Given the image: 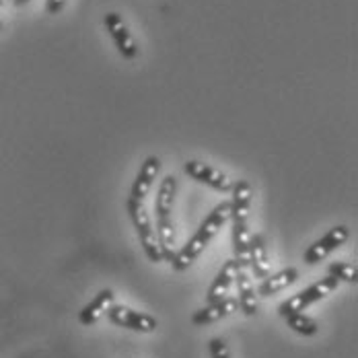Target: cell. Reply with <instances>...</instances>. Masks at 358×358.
<instances>
[{"label": "cell", "mask_w": 358, "mask_h": 358, "mask_svg": "<svg viewBox=\"0 0 358 358\" xmlns=\"http://www.w3.org/2000/svg\"><path fill=\"white\" fill-rule=\"evenodd\" d=\"M15 2V6H23V4H27V2H31V0H13Z\"/></svg>", "instance_id": "cell-20"}, {"label": "cell", "mask_w": 358, "mask_h": 358, "mask_svg": "<svg viewBox=\"0 0 358 358\" xmlns=\"http://www.w3.org/2000/svg\"><path fill=\"white\" fill-rule=\"evenodd\" d=\"M176 194H178V179H176V176L163 178L161 185H159V192H157V198H155V215L171 216Z\"/></svg>", "instance_id": "cell-15"}, {"label": "cell", "mask_w": 358, "mask_h": 358, "mask_svg": "<svg viewBox=\"0 0 358 358\" xmlns=\"http://www.w3.org/2000/svg\"><path fill=\"white\" fill-rule=\"evenodd\" d=\"M237 270H239V264H237L235 259H229V262L218 270L216 278L213 280V285H210V288H208V292H206V301H208V303H213V301H218V299L227 296L229 288H231V285L235 282V274H237Z\"/></svg>", "instance_id": "cell-14"}, {"label": "cell", "mask_w": 358, "mask_h": 358, "mask_svg": "<svg viewBox=\"0 0 358 358\" xmlns=\"http://www.w3.org/2000/svg\"><path fill=\"white\" fill-rule=\"evenodd\" d=\"M0 31H2V21H0Z\"/></svg>", "instance_id": "cell-22"}, {"label": "cell", "mask_w": 358, "mask_h": 358, "mask_svg": "<svg viewBox=\"0 0 358 358\" xmlns=\"http://www.w3.org/2000/svg\"><path fill=\"white\" fill-rule=\"evenodd\" d=\"M126 206H128V215L132 218V224H134V229H136L138 241H141V245H143L144 255L148 257V262L161 264V262H163V255H161V250H159L157 235H155V229H152V222H150V216L146 213L144 202L128 200Z\"/></svg>", "instance_id": "cell-2"}, {"label": "cell", "mask_w": 358, "mask_h": 358, "mask_svg": "<svg viewBox=\"0 0 358 358\" xmlns=\"http://www.w3.org/2000/svg\"><path fill=\"white\" fill-rule=\"evenodd\" d=\"M183 171L194 181L204 183V185L213 187L216 192H231V187H233V181L227 178L224 173H220L218 169L202 163V161H187L183 165Z\"/></svg>", "instance_id": "cell-7"}, {"label": "cell", "mask_w": 358, "mask_h": 358, "mask_svg": "<svg viewBox=\"0 0 358 358\" xmlns=\"http://www.w3.org/2000/svg\"><path fill=\"white\" fill-rule=\"evenodd\" d=\"M338 280L334 278V276H325V278H320L317 282H313L311 287H307L305 290H301L299 294H294V296H290L287 299L285 303H280V307H278V315L280 317H285L288 313H303L307 307H311L313 303H317V301H322L325 299L327 294H331L336 288H338Z\"/></svg>", "instance_id": "cell-3"}, {"label": "cell", "mask_w": 358, "mask_h": 358, "mask_svg": "<svg viewBox=\"0 0 358 358\" xmlns=\"http://www.w3.org/2000/svg\"><path fill=\"white\" fill-rule=\"evenodd\" d=\"M208 350H210V357L213 358H231L229 352V346L222 338H213L208 342Z\"/></svg>", "instance_id": "cell-18"}, {"label": "cell", "mask_w": 358, "mask_h": 358, "mask_svg": "<svg viewBox=\"0 0 358 358\" xmlns=\"http://www.w3.org/2000/svg\"><path fill=\"white\" fill-rule=\"evenodd\" d=\"M327 272L338 282H346V285H357L358 282V272L355 264H348V262H331L329 268H327Z\"/></svg>", "instance_id": "cell-17"}, {"label": "cell", "mask_w": 358, "mask_h": 358, "mask_svg": "<svg viewBox=\"0 0 358 358\" xmlns=\"http://www.w3.org/2000/svg\"><path fill=\"white\" fill-rule=\"evenodd\" d=\"M348 237H350V231H348L346 224H338V227L329 229L322 239H317L313 245H309V250L305 251V255H303V262H305L307 266L320 264V262H323L331 251L338 250L340 245H344Z\"/></svg>", "instance_id": "cell-6"}, {"label": "cell", "mask_w": 358, "mask_h": 358, "mask_svg": "<svg viewBox=\"0 0 358 358\" xmlns=\"http://www.w3.org/2000/svg\"><path fill=\"white\" fill-rule=\"evenodd\" d=\"M66 6V0H45V13L48 15H58Z\"/></svg>", "instance_id": "cell-19"}, {"label": "cell", "mask_w": 358, "mask_h": 358, "mask_svg": "<svg viewBox=\"0 0 358 358\" xmlns=\"http://www.w3.org/2000/svg\"><path fill=\"white\" fill-rule=\"evenodd\" d=\"M159 171H161V161H159V157H155V155L146 157L144 163L141 165V169H138V176H136L134 183H132L130 200L144 202V198L148 196V192H150L155 179L159 176Z\"/></svg>", "instance_id": "cell-9"}, {"label": "cell", "mask_w": 358, "mask_h": 358, "mask_svg": "<svg viewBox=\"0 0 358 358\" xmlns=\"http://www.w3.org/2000/svg\"><path fill=\"white\" fill-rule=\"evenodd\" d=\"M113 290L111 288H103V290H99V294L91 301V303H87L83 309H80V313H78V322L83 323V325H95V323L99 322L103 315H106V311H108L109 307L113 305Z\"/></svg>", "instance_id": "cell-12"}, {"label": "cell", "mask_w": 358, "mask_h": 358, "mask_svg": "<svg viewBox=\"0 0 358 358\" xmlns=\"http://www.w3.org/2000/svg\"><path fill=\"white\" fill-rule=\"evenodd\" d=\"M248 266L253 270L255 278H266L270 274V257H268V245L264 235L255 233L250 237V253H248Z\"/></svg>", "instance_id": "cell-10"}, {"label": "cell", "mask_w": 358, "mask_h": 358, "mask_svg": "<svg viewBox=\"0 0 358 358\" xmlns=\"http://www.w3.org/2000/svg\"><path fill=\"white\" fill-rule=\"evenodd\" d=\"M103 25H106V29H108L109 36L113 39L117 52L122 54V58L136 60L138 54H141V48H138V43L132 37V34L128 31V25L124 23L122 15L120 13H108L106 19H103Z\"/></svg>", "instance_id": "cell-5"}, {"label": "cell", "mask_w": 358, "mask_h": 358, "mask_svg": "<svg viewBox=\"0 0 358 358\" xmlns=\"http://www.w3.org/2000/svg\"><path fill=\"white\" fill-rule=\"evenodd\" d=\"M108 320L117 327H126V329H132V331H141V334H150L159 327V322L143 311H134L130 307H124V305H111L108 311H106Z\"/></svg>", "instance_id": "cell-4"}, {"label": "cell", "mask_w": 358, "mask_h": 358, "mask_svg": "<svg viewBox=\"0 0 358 358\" xmlns=\"http://www.w3.org/2000/svg\"><path fill=\"white\" fill-rule=\"evenodd\" d=\"M235 282H237V303H239V309L251 317L257 313V292L253 288V282H251L250 274L245 272V268H239L237 274H235Z\"/></svg>", "instance_id": "cell-11"}, {"label": "cell", "mask_w": 358, "mask_h": 358, "mask_svg": "<svg viewBox=\"0 0 358 358\" xmlns=\"http://www.w3.org/2000/svg\"><path fill=\"white\" fill-rule=\"evenodd\" d=\"M239 309V303L237 299L233 296H222L218 301H213V303H206L202 309H198L194 315H192V323L194 325H210V323L220 322L229 315H233L235 311Z\"/></svg>", "instance_id": "cell-8"}, {"label": "cell", "mask_w": 358, "mask_h": 358, "mask_svg": "<svg viewBox=\"0 0 358 358\" xmlns=\"http://www.w3.org/2000/svg\"><path fill=\"white\" fill-rule=\"evenodd\" d=\"M282 320L287 322V325L294 331V334L305 336V338L315 336V334L320 331V323L315 322L313 317L305 315V313H288Z\"/></svg>", "instance_id": "cell-16"}, {"label": "cell", "mask_w": 358, "mask_h": 358, "mask_svg": "<svg viewBox=\"0 0 358 358\" xmlns=\"http://www.w3.org/2000/svg\"><path fill=\"white\" fill-rule=\"evenodd\" d=\"M229 220V202H220L213 208V213L204 218V222L198 227V231L192 235V239L181 248L179 251H176L173 259L169 262L171 268L176 272H183L187 270L198 257L200 253L206 250V245L215 239V235L220 231V227Z\"/></svg>", "instance_id": "cell-1"}, {"label": "cell", "mask_w": 358, "mask_h": 358, "mask_svg": "<svg viewBox=\"0 0 358 358\" xmlns=\"http://www.w3.org/2000/svg\"><path fill=\"white\" fill-rule=\"evenodd\" d=\"M2 4H4V0H0V6H2Z\"/></svg>", "instance_id": "cell-21"}, {"label": "cell", "mask_w": 358, "mask_h": 358, "mask_svg": "<svg viewBox=\"0 0 358 358\" xmlns=\"http://www.w3.org/2000/svg\"><path fill=\"white\" fill-rule=\"evenodd\" d=\"M296 280H299V270L290 266V268H285V270H280L276 274H268L262 280V285H259V288L255 292H257V296L268 299V296H272V294H276V292L288 288L290 285H294Z\"/></svg>", "instance_id": "cell-13"}]
</instances>
